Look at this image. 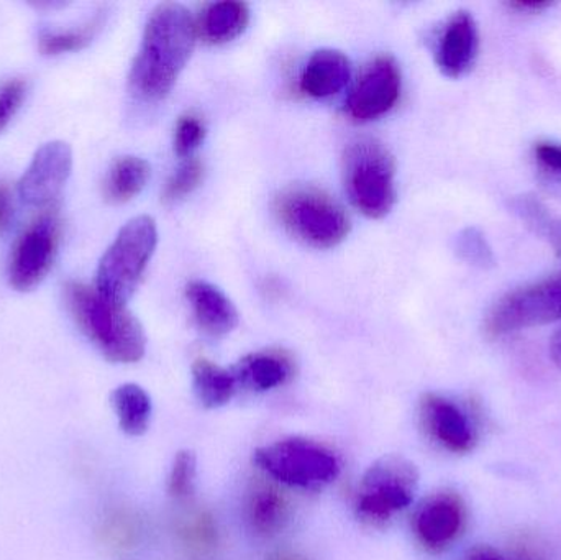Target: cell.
<instances>
[{
    "instance_id": "cell-1",
    "label": "cell",
    "mask_w": 561,
    "mask_h": 560,
    "mask_svg": "<svg viewBox=\"0 0 561 560\" xmlns=\"http://www.w3.org/2000/svg\"><path fill=\"white\" fill-rule=\"evenodd\" d=\"M197 23L186 7L161 3L148 16L140 52L130 72V89L141 101H161L190 61Z\"/></svg>"
},
{
    "instance_id": "cell-2",
    "label": "cell",
    "mask_w": 561,
    "mask_h": 560,
    "mask_svg": "<svg viewBox=\"0 0 561 560\" xmlns=\"http://www.w3.org/2000/svg\"><path fill=\"white\" fill-rule=\"evenodd\" d=\"M65 298L81 331L108 361L135 364L144 358V328L124 305L108 301L98 289L79 282L66 283Z\"/></svg>"
},
{
    "instance_id": "cell-3",
    "label": "cell",
    "mask_w": 561,
    "mask_h": 560,
    "mask_svg": "<svg viewBox=\"0 0 561 560\" xmlns=\"http://www.w3.org/2000/svg\"><path fill=\"white\" fill-rule=\"evenodd\" d=\"M158 243L151 217L128 220L102 256L94 288L108 301L124 305L140 285Z\"/></svg>"
},
{
    "instance_id": "cell-4",
    "label": "cell",
    "mask_w": 561,
    "mask_h": 560,
    "mask_svg": "<svg viewBox=\"0 0 561 560\" xmlns=\"http://www.w3.org/2000/svg\"><path fill=\"white\" fill-rule=\"evenodd\" d=\"M343 183L353 206L381 219L394 206V160L376 138H356L343 153Z\"/></svg>"
},
{
    "instance_id": "cell-5",
    "label": "cell",
    "mask_w": 561,
    "mask_h": 560,
    "mask_svg": "<svg viewBox=\"0 0 561 560\" xmlns=\"http://www.w3.org/2000/svg\"><path fill=\"white\" fill-rule=\"evenodd\" d=\"M275 213L290 236L316 249H332L350 232L345 210L317 187H287L276 197Z\"/></svg>"
},
{
    "instance_id": "cell-6",
    "label": "cell",
    "mask_w": 561,
    "mask_h": 560,
    "mask_svg": "<svg viewBox=\"0 0 561 560\" xmlns=\"http://www.w3.org/2000/svg\"><path fill=\"white\" fill-rule=\"evenodd\" d=\"M253 460L272 479L300 489L329 485L340 473V462L332 450L300 437L260 447Z\"/></svg>"
},
{
    "instance_id": "cell-7",
    "label": "cell",
    "mask_w": 561,
    "mask_h": 560,
    "mask_svg": "<svg viewBox=\"0 0 561 560\" xmlns=\"http://www.w3.org/2000/svg\"><path fill=\"white\" fill-rule=\"evenodd\" d=\"M419 476L414 464L401 456L376 460L359 485L356 510L368 522H386L414 502Z\"/></svg>"
},
{
    "instance_id": "cell-8",
    "label": "cell",
    "mask_w": 561,
    "mask_h": 560,
    "mask_svg": "<svg viewBox=\"0 0 561 560\" xmlns=\"http://www.w3.org/2000/svg\"><path fill=\"white\" fill-rule=\"evenodd\" d=\"M561 321V275L504 296L488 316L491 335L511 334Z\"/></svg>"
},
{
    "instance_id": "cell-9",
    "label": "cell",
    "mask_w": 561,
    "mask_h": 560,
    "mask_svg": "<svg viewBox=\"0 0 561 560\" xmlns=\"http://www.w3.org/2000/svg\"><path fill=\"white\" fill-rule=\"evenodd\" d=\"M59 245V220L55 213L42 214L28 224L13 245L9 282L16 292H30L48 275Z\"/></svg>"
},
{
    "instance_id": "cell-10",
    "label": "cell",
    "mask_w": 561,
    "mask_h": 560,
    "mask_svg": "<svg viewBox=\"0 0 561 560\" xmlns=\"http://www.w3.org/2000/svg\"><path fill=\"white\" fill-rule=\"evenodd\" d=\"M72 170L71 147L65 141L43 145L19 181V196L33 209L51 210Z\"/></svg>"
},
{
    "instance_id": "cell-11",
    "label": "cell",
    "mask_w": 561,
    "mask_h": 560,
    "mask_svg": "<svg viewBox=\"0 0 561 560\" xmlns=\"http://www.w3.org/2000/svg\"><path fill=\"white\" fill-rule=\"evenodd\" d=\"M401 95V69L389 56H379L363 72L346 101V112L356 122L388 114Z\"/></svg>"
},
{
    "instance_id": "cell-12",
    "label": "cell",
    "mask_w": 561,
    "mask_h": 560,
    "mask_svg": "<svg viewBox=\"0 0 561 560\" xmlns=\"http://www.w3.org/2000/svg\"><path fill=\"white\" fill-rule=\"evenodd\" d=\"M467 522L463 502L455 493L431 496L415 513L414 529L428 551H444L457 541Z\"/></svg>"
},
{
    "instance_id": "cell-13",
    "label": "cell",
    "mask_w": 561,
    "mask_h": 560,
    "mask_svg": "<svg viewBox=\"0 0 561 560\" xmlns=\"http://www.w3.org/2000/svg\"><path fill=\"white\" fill-rule=\"evenodd\" d=\"M422 418L431 436L455 454L470 453L477 443L473 424L458 404L438 395L422 400Z\"/></svg>"
},
{
    "instance_id": "cell-14",
    "label": "cell",
    "mask_w": 561,
    "mask_h": 560,
    "mask_svg": "<svg viewBox=\"0 0 561 560\" xmlns=\"http://www.w3.org/2000/svg\"><path fill=\"white\" fill-rule=\"evenodd\" d=\"M480 49V33L473 15L457 12L442 32L437 45V65L448 78H460L473 68Z\"/></svg>"
},
{
    "instance_id": "cell-15",
    "label": "cell",
    "mask_w": 561,
    "mask_h": 560,
    "mask_svg": "<svg viewBox=\"0 0 561 560\" xmlns=\"http://www.w3.org/2000/svg\"><path fill=\"white\" fill-rule=\"evenodd\" d=\"M186 296L197 325L210 338H224L239 325L236 306L216 286L206 282H191Z\"/></svg>"
},
{
    "instance_id": "cell-16",
    "label": "cell",
    "mask_w": 561,
    "mask_h": 560,
    "mask_svg": "<svg viewBox=\"0 0 561 560\" xmlns=\"http://www.w3.org/2000/svg\"><path fill=\"white\" fill-rule=\"evenodd\" d=\"M352 76L348 58L336 49H319L310 56L300 75V91L310 98L339 94Z\"/></svg>"
},
{
    "instance_id": "cell-17",
    "label": "cell",
    "mask_w": 561,
    "mask_h": 560,
    "mask_svg": "<svg viewBox=\"0 0 561 560\" xmlns=\"http://www.w3.org/2000/svg\"><path fill=\"white\" fill-rule=\"evenodd\" d=\"M233 374L242 387L253 391H268L293 377L294 364L284 352H256L242 358L233 368Z\"/></svg>"
},
{
    "instance_id": "cell-18",
    "label": "cell",
    "mask_w": 561,
    "mask_h": 560,
    "mask_svg": "<svg viewBox=\"0 0 561 560\" xmlns=\"http://www.w3.org/2000/svg\"><path fill=\"white\" fill-rule=\"evenodd\" d=\"M250 22L249 5L237 0L209 3L197 23V35L206 42L220 45L242 35Z\"/></svg>"
},
{
    "instance_id": "cell-19",
    "label": "cell",
    "mask_w": 561,
    "mask_h": 560,
    "mask_svg": "<svg viewBox=\"0 0 561 560\" xmlns=\"http://www.w3.org/2000/svg\"><path fill=\"white\" fill-rule=\"evenodd\" d=\"M148 180H150V164L144 158H118L105 176V199L112 204L128 203L141 193Z\"/></svg>"
},
{
    "instance_id": "cell-20",
    "label": "cell",
    "mask_w": 561,
    "mask_h": 560,
    "mask_svg": "<svg viewBox=\"0 0 561 560\" xmlns=\"http://www.w3.org/2000/svg\"><path fill=\"white\" fill-rule=\"evenodd\" d=\"M193 385L201 403L214 410L226 407L232 400L239 381L233 370L219 367L207 358H199L193 365Z\"/></svg>"
},
{
    "instance_id": "cell-21",
    "label": "cell",
    "mask_w": 561,
    "mask_h": 560,
    "mask_svg": "<svg viewBox=\"0 0 561 560\" xmlns=\"http://www.w3.org/2000/svg\"><path fill=\"white\" fill-rule=\"evenodd\" d=\"M112 403L122 431L128 436L147 433L151 420V400L144 388L135 384L122 385L112 395Z\"/></svg>"
},
{
    "instance_id": "cell-22",
    "label": "cell",
    "mask_w": 561,
    "mask_h": 560,
    "mask_svg": "<svg viewBox=\"0 0 561 560\" xmlns=\"http://www.w3.org/2000/svg\"><path fill=\"white\" fill-rule=\"evenodd\" d=\"M107 12L99 10L91 19L75 28L45 30L38 38L39 52L43 55L58 56L62 53L78 52L88 46L101 32Z\"/></svg>"
},
{
    "instance_id": "cell-23",
    "label": "cell",
    "mask_w": 561,
    "mask_h": 560,
    "mask_svg": "<svg viewBox=\"0 0 561 560\" xmlns=\"http://www.w3.org/2000/svg\"><path fill=\"white\" fill-rule=\"evenodd\" d=\"M287 518V503L272 487L256 489L249 503V519L260 535H275Z\"/></svg>"
},
{
    "instance_id": "cell-24",
    "label": "cell",
    "mask_w": 561,
    "mask_h": 560,
    "mask_svg": "<svg viewBox=\"0 0 561 560\" xmlns=\"http://www.w3.org/2000/svg\"><path fill=\"white\" fill-rule=\"evenodd\" d=\"M455 250L465 262L480 268H490L494 265V253L488 243L486 237L478 229L461 230L455 239Z\"/></svg>"
},
{
    "instance_id": "cell-25",
    "label": "cell",
    "mask_w": 561,
    "mask_h": 560,
    "mask_svg": "<svg viewBox=\"0 0 561 560\" xmlns=\"http://www.w3.org/2000/svg\"><path fill=\"white\" fill-rule=\"evenodd\" d=\"M197 459L193 450H181L174 457L173 467H171L170 480H168V490L174 499L183 500L193 495L194 483H196Z\"/></svg>"
},
{
    "instance_id": "cell-26",
    "label": "cell",
    "mask_w": 561,
    "mask_h": 560,
    "mask_svg": "<svg viewBox=\"0 0 561 560\" xmlns=\"http://www.w3.org/2000/svg\"><path fill=\"white\" fill-rule=\"evenodd\" d=\"M203 176L204 167L201 164L199 160L191 158V160L184 161V163L174 171L173 176L168 180L163 193L164 201L173 204L190 196V194L199 186Z\"/></svg>"
},
{
    "instance_id": "cell-27",
    "label": "cell",
    "mask_w": 561,
    "mask_h": 560,
    "mask_svg": "<svg viewBox=\"0 0 561 560\" xmlns=\"http://www.w3.org/2000/svg\"><path fill=\"white\" fill-rule=\"evenodd\" d=\"M204 135H206V127L197 115H183L174 130V151L180 157H190L203 144Z\"/></svg>"
},
{
    "instance_id": "cell-28",
    "label": "cell",
    "mask_w": 561,
    "mask_h": 560,
    "mask_svg": "<svg viewBox=\"0 0 561 560\" xmlns=\"http://www.w3.org/2000/svg\"><path fill=\"white\" fill-rule=\"evenodd\" d=\"M26 84L23 78H10L0 84V132L9 127L26 98Z\"/></svg>"
},
{
    "instance_id": "cell-29",
    "label": "cell",
    "mask_w": 561,
    "mask_h": 560,
    "mask_svg": "<svg viewBox=\"0 0 561 560\" xmlns=\"http://www.w3.org/2000/svg\"><path fill=\"white\" fill-rule=\"evenodd\" d=\"M536 160L539 161L540 167L552 173L561 174V144H539L536 147Z\"/></svg>"
},
{
    "instance_id": "cell-30",
    "label": "cell",
    "mask_w": 561,
    "mask_h": 560,
    "mask_svg": "<svg viewBox=\"0 0 561 560\" xmlns=\"http://www.w3.org/2000/svg\"><path fill=\"white\" fill-rule=\"evenodd\" d=\"M15 219V203H13V194L9 184L0 180V236L9 232Z\"/></svg>"
},
{
    "instance_id": "cell-31",
    "label": "cell",
    "mask_w": 561,
    "mask_h": 560,
    "mask_svg": "<svg viewBox=\"0 0 561 560\" xmlns=\"http://www.w3.org/2000/svg\"><path fill=\"white\" fill-rule=\"evenodd\" d=\"M552 5L546 0H517V2H511V9L519 10V12H540V10L547 9Z\"/></svg>"
},
{
    "instance_id": "cell-32",
    "label": "cell",
    "mask_w": 561,
    "mask_h": 560,
    "mask_svg": "<svg viewBox=\"0 0 561 560\" xmlns=\"http://www.w3.org/2000/svg\"><path fill=\"white\" fill-rule=\"evenodd\" d=\"M465 560H506L500 552L491 548H477Z\"/></svg>"
},
{
    "instance_id": "cell-33",
    "label": "cell",
    "mask_w": 561,
    "mask_h": 560,
    "mask_svg": "<svg viewBox=\"0 0 561 560\" xmlns=\"http://www.w3.org/2000/svg\"><path fill=\"white\" fill-rule=\"evenodd\" d=\"M546 236V239L556 247L557 252L561 253V220L553 219Z\"/></svg>"
},
{
    "instance_id": "cell-34",
    "label": "cell",
    "mask_w": 561,
    "mask_h": 560,
    "mask_svg": "<svg viewBox=\"0 0 561 560\" xmlns=\"http://www.w3.org/2000/svg\"><path fill=\"white\" fill-rule=\"evenodd\" d=\"M550 354H552L553 362L561 368V329L557 332L556 338L552 339Z\"/></svg>"
},
{
    "instance_id": "cell-35",
    "label": "cell",
    "mask_w": 561,
    "mask_h": 560,
    "mask_svg": "<svg viewBox=\"0 0 561 560\" xmlns=\"http://www.w3.org/2000/svg\"><path fill=\"white\" fill-rule=\"evenodd\" d=\"M276 560H299V559H294V558H279V559H276Z\"/></svg>"
}]
</instances>
